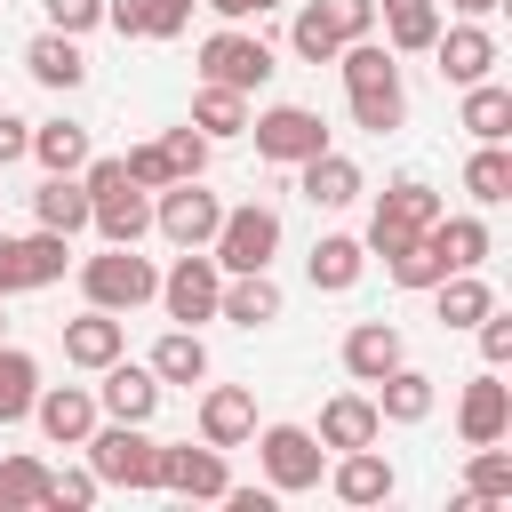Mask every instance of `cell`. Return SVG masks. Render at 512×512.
I'll list each match as a JSON object with an SVG mask.
<instances>
[{
  "label": "cell",
  "instance_id": "cell-46",
  "mask_svg": "<svg viewBox=\"0 0 512 512\" xmlns=\"http://www.w3.org/2000/svg\"><path fill=\"white\" fill-rule=\"evenodd\" d=\"M472 328H480V360H488V368H504V360H512V320H504V312L488 304V312H480Z\"/></svg>",
  "mask_w": 512,
  "mask_h": 512
},
{
  "label": "cell",
  "instance_id": "cell-17",
  "mask_svg": "<svg viewBox=\"0 0 512 512\" xmlns=\"http://www.w3.org/2000/svg\"><path fill=\"white\" fill-rule=\"evenodd\" d=\"M200 440H208V448L256 440V392H248V384H208V392H200Z\"/></svg>",
  "mask_w": 512,
  "mask_h": 512
},
{
  "label": "cell",
  "instance_id": "cell-51",
  "mask_svg": "<svg viewBox=\"0 0 512 512\" xmlns=\"http://www.w3.org/2000/svg\"><path fill=\"white\" fill-rule=\"evenodd\" d=\"M232 512H272V488H224Z\"/></svg>",
  "mask_w": 512,
  "mask_h": 512
},
{
  "label": "cell",
  "instance_id": "cell-50",
  "mask_svg": "<svg viewBox=\"0 0 512 512\" xmlns=\"http://www.w3.org/2000/svg\"><path fill=\"white\" fill-rule=\"evenodd\" d=\"M208 8H216V16H224V24H248V16H272V8H280V0H208Z\"/></svg>",
  "mask_w": 512,
  "mask_h": 512
},
{
  "label": "cell",
  "instance_id": "cell-52",
  "mask_svg": "<svg viewBox=\"0 0 512 512\" xmlns=\"http://www.w3.org/2000/svg\"><path fill=\"white\" fill-rule=\"evenodd\" d=\"M448 8H456V16H496L504 0H448Z\"/></svg>",
  "mask_w": 512,
  "mask_h": 512
},
{
  "label": "cell",
  "instance_id": "cell-8",
  "mask_svg": "<svg viewBox=\"0 0 512 512\" xmlns=\"http://www.w3.org/2000/svg\"><path fill=\"white\" fill-rule=\"evenodd\" d=\"M216 224H224V200H216L200 176L160 184V200H152V232H160V240H176V248H208Z\"/></svg>",
  "mask_w": 512,
  "mask_h": 512
},
{
  "label": "cell",
  "instance_id": "cell-44",
  "mask_svg": "<svg viewBox=\"0 0 512 512\" xmlns=\"http://www.w3.org/2000/svg\"><path fill=\"white\" fill-rule=\"evenodd\" d=\"M320 8H328L336 40H368L376 32V0H320Z\"/></svg>",
  "mask_w": 512,
  "mask_h": 512
},
{
  "label": "cell",
  "instance_id": "cell-47",
  "mask_svg": "<svg viewBox=\"0 0 512 512\" xmlns=\"http://www.w3.org/2000/svg\"><path fill=\"white\" fill-rule=\"evenodd\" d=\"M48 24L56 32H88V24H104V0H48Z\"/></svg>",
  "mask_w": 512,
  "mask_h": 512
},
{
  "label": "cell",
  "instance_id": "cell-16",
  "mask_svg": "<svg viewBox=\"0 0 512 512\" xmlns=\"http://www.w3.org/2000/svg\"><path fill=\"white\" fill-rule=\"evenodd\" d=\"M96 376H104V384H96V408H104V416H120V424H152V408H160V376H152V368H136V360H104Z\"/></svg>",
  "mask_w": 512,
  "mask_h": 512
},
{
  "label": "cell",
  "instance_id": "cell-2",
  "mask_svg": "<svg viewBox=\"0 0 512 512\" xmlns=\"http://www.w3.org/2000/svg\"><path fill=\"white\" fill-rule=\"evenodd\" d=\"M80 448H88V472H96L104 488H136V496H144V488L160 480V440H152L144 424H120V416H112V424H96Z\"/></svg>",
  "mask_w": 512,
  "mask_h": 512
},
{
  "label": "cell",
  "instance_id": "cell-18",
  "mask_svg": "<svg viewBox=\"0 0 512 512\" xmlns=\"http://www.w3.org/2000/svg\"><path fill=\"white\" fill-rule=\"evenodd\" d=\"M432 56H440V80L472 88V80H488V72H496V32H488V24L472 16V24L440 32V40H432Z\"/></svg>",
  "mask_w": 512,
  "mask_h": 512
},
{
  "label": "cell",
  "instance_id": "cell-20",
  "mask_svg": "<svg viewBox=\"0 0 512 512\" xmlns=\"http://www.w3.org/2000/svg\"><path fill=\"white\" fill-rule=\"evenodd\" d=\"M216 320H232V328H272V320H280V280H272V272H224Z\"/></svg>",
  "mask_w": 512,
  "mask_h": 512
},
{
  "label": "cell",
  "instance_id": "cell-1",
  "mask_svg": "<svg viewBox=\"0 0 512 512\" xmlns=\"http://www.w3.org/2000/svg\"><path fill=\"white\" fill-rule=\"evenodd\" d=\"M336 72H344V96H352V128L392 136V128L408 120L400 64H392V48H384L376 32H368V40H344V48H336Z\"/></svg>",
  "mask_w": 512,
  "mask_h": 512
},
{
  "label": "cell",
  "instance_id": "cell-6",
  "mask_svg": "<svg viewBox=\"0 0 512 512\" xmlns=\"http://www.w3.org/2000/svg\"><path fill=\"white\" fill-rule=\"evenodd\" d=\"M256 456H264V488H272V496H304V488H320V472H328V448H320V432H304V424H264Z\"/></svg>",
  "mask_w": 512,
  "mask_h": 512
},
{
  "label": "cell",
  "instance_id": "cell-45",
  "mask_svg": "<svg viewBox=\"0 0 512 512\" xmlns=\"http://www.w3.org/2000/svg\"><path fill=\"white\" fill-rule=\"evenodd\" d=\"M192 8L200 0H144V40H176L192 24Z\"/></svg>",
  "mask_w": 512,
  "mask_h": 512
},
{
  "label": "cell",
  "instance_id": "cell-22",
  "mask_svg": "<svg viewBox=\"0 0 512 512\" xmlns=\"http://www.w3.org/2000/svg\"><path fill=\"white\" fill-rule=\"evenodd\" d=\"M400 360H408V344H400L392 320H360V328H344V376H352V384H376V376L400 368Z\"/></svg>",
  "mask_w": 512,
  "mask_h": 512
},
{
  "label": "cell",
  "instance_id": "cell-26",
  "mask_svg": "<svg viewBox=\"0 0 512 512\" xmlns=\"http://www.w3.org/2000/svg\"><path fill=\"white\" fill-rule=\"evenodd\" d=\"M312 288H328V296H344L360 272H368V240H352V232H328V240H312Z\"/></svg>",
  "mask_w": 512,
  "mask_h": 512
},
{
  "label": "cell",
  "instance_id": "cell-38",
  "mask_svg": "<svg viewBox=\"0 0 512 512\" xmlns=\"http://www.w3.org/2000/svg\"><path fill=\"white\" fill-rule=\"evenodd\" d=\"M288 48H296L304 64H336V48H344V40H336V24H328V8H320V0H304V8H296Z\"/></svg>",
  "mask_w": 512,
  "mask_h": 512
},
{
  "label": "cell",
  "instance_id": "cell-40",
  "mask_svg": "<svg viewBox=\"0 0 512 512\" xmlns=\"http://www.w3.org/2000/svg\"><path fill=\"white\" fill-rule=\"evenodd\" d=\"M16 504H48V464L40 456H8L0 464V512H16Z\"/></svg>",
  "mask_w": 512,
  "mask_h": 512
},
{
  "label": "cell",
  "instance_id": "cell-19",
  "mask_svg": "<svg viewBox=\"0 0 512 512\" xmlns=\"http://www.w3.org/2000/svg\"><path fill=\"white\" fill-rule=\"evenodd\" d=\"M296 192H304L312 208H352V200H360V168H352L336 144H320L312 160H296Z\"/></svg>",
  "mask_w": 512,
  "mask_h": 512
},
{
  "label": "cell",
  "instance_id": "cell-11",
  "mask_svg": "<svg viewBox=\"0 0 512 512\" xmlns=\"http://www.w3.org/2000/svg\"><path fill=\"white\" fill-rule=\"evenodd\" d=\"M248 136H256V160L296 168V160H312V152L328 144V120H320L312 104H272V112H256V120H248Z\"/></svg>",
  "mask_w": 512,
  "mask_h": 512
},
{
  "label": "cell",
  "instance_id": "cell-37",
  "mask_svg": "<svg viewBox=\"0 0 512 512\" xmlns=\"http://www.w3.org/2000/svg\"><path fill=\"white\" fill-rule=\"evenodd\" d=\"M464 192H472L480 208L512 200V152H504V144H480V152L464 160Z\"/></svg>",
  "mask_w": 512,
  "mask_h": 512
},
{
  "label": "cell",
  "instance_id": "cell-34",
  "mask_svg": "<svg viewBox=\"0 0 512 512\" xmlns=\"http://www.w3.org/2000/svg\"><path fill=\"white\" fill-rule=\"evenodd\" d=\"M432 240H440V256H448V272H480L488 264V224L480 216H432Z\"/></svg>",
  "mask_w": 512,
  "mask_h": 512
},
{
  "label": "cell",
  "instance_id": "cell-14",
  "mask_svg": "<svg viewBox=\"0 0 512 512\" xmlns=\"http://www.w3.org/2000/svg\"><path fill=\"white\" fill-rule=\"evenodd\" d=\"M32 424L56 440V448H80L96 432V392L88 384H40L32 392Z\"/></svg>",
  "mask_w": 512,
  "mask_h": 512
},
{
  "label": "cell",
  "instance_id": "cell-9",
  "mask_svg": "<svg viewBox=\"0 0 512 512\" xmlns=\"http://www.w3.org/2000/svg\"><path fill=\"white\" fill-rule=\"evenodd\" d=\"M152 296L168 304V320H176V328H200V320H216L224 272H216V256H208V248H184V256L160 272V288H152Z\"/></svg>",
  "mask_w": 512,
  "mask_h": 512
},
{
  "label": "cell",
  "instance_id": "cell-30",
  "mask_svg": "<svg viewBox=\"0 0 512 512\" xmlns=\"http://www.w3.org/2000/svg\"><path fill=\"white\" fill-rule=\"evenodd\" d=\"M32 160H40L48 176H80V168H88V128H80V120H40V128H32Z\"/></svg>",
  "mask_w": 512,
  "mask_h": 512
},
{
  "label": "cell",
  "instance_id": "cell-49",
  "mask_svg": "<svg viewBox=\"0 0 512 512\" xmlns=\"http://www.w3.org/2000/svg\"><path fill=\"white\" fill-rule=\"evenodd\" d=\"M24 152H32V120L0 112V168H8V160H24Z\"/></svg>",
  "mask_w": 512,
  "mask_h": 512
},
{
  "label": "cell",
  "instance_id": "cell-29",
  "mask_svg": "<svg viewBox=\"0 0 512 512\" xmlns=\"http://www.w3.org/2000/svg\"><path fill=\"white\" fill-rule=\"evenodd\" d=\"M440 40V0H384V48L392 56H416Z\"/></svg>",
  "mask_w": 512,
  "mask_h": 512
},
{
  "label": "cell",
  "instance_id": "cell-27",
  "mask_svg": "<svg viewBox=\"0 0 512 512\" xmlns=\"http://www.w3.org/2000/svg\"><path fill=\"white\" fill-rule=\"evenodd\" d=\"M32 216H40V232H88V184L80 176H48L40 192H32Z\"/></svg>",
  "mask_w": 512,
  "mask_h": 512
},
{
  "label": "cell",
  "instance_id": "cell-4",
  "mask_svg": "<svg viewBox=\"0 0 512 512\" xmlns=\"http://www.w3.org/2000/svg\"><path fill=\"white\" fill-rule=\"evenodd\" d=\"M208 256H216V272H272V256H280V208H264V200L224 208Z\"/></svg>",
  "mask_w": 512,
  "mask_h": 512
},
{
  "label": "cell",
  "instance_id": "cell-31",
  "mask_svg": "<svg viewBox=\"0 0 512 512\" xmlns=\"http://www.w3.org/2000/svg\"><path fill=\"white\" fill-rule=\"evenodd\" d=\"M160 384H200L208 376V344H200V328H168L160 344H152V360H144Z\"/></svg>",
  "mask_w": 512,
  "mask_h": 512
},
{
  "label": "cell",
  "instance_id": "cell-23",
  "mask_svg": "<svg viewBox=\"0 0 512 512\" xmlns=\"http://www.w3.org/2000/svg\"><path fill=\"white\" fill-rule=\"evenodd\" d=\"M376 432H384V416H376V400L368 392H336L328 408H320V448H376Z\"/></svg>",
  "mask_w": 512,
  "mask_h": 512
},
{
  "label": "cell",
  "instance_id": "cell-48",
  "mask_svg": "<svg viewBox=\"0 0 512 512\" xmlns=\"http://www.w3.org/2000/svg\"><path fill=\"white\" fill-rule=\"evenodd\" d=\"M104 24L120 40H144V0H104Z\"/></svg>",
  "mask_w": 512,
  "mask_h": 512
},
{
  "label": "cell",
  "instance_id": "cell-3",
  "mask_svg": "<svg viewBox=\"0 0 512 512\" xmlns=\"http://www.w3.org/2000/svg\"><path fill=\"white\" fill-rule=\"evenodd\" d=\"M152 288H160L152 256L120 248V240H104V256L80 264V296H88L96 312H136V304H152Z\"/></svg>",
  "mask_w": 512,
  "mask_h": 512
},
{
  "label": "cell",
  "instance_id": "cell-32",
  "mask_svg": "<svg viewBox=\"0 0 512 512\" xmlns=\"http://www.w3.org/2000/svg\"><path fill=\"white\" fill-rule=\"evenodd\" d=\"M192 128L216 144V136H248V96L240 88H216V80H200V96H192Z\"/></svg>",
  "mask_w": 512,
  "mask_h": 512
},
{
  "label": "cell",
  "instance_id": "cell-42",
  "mask_svg": "<svg viewBox=\"0 0 512 512\" xmlns=\"http://www.w3.org/2000/svg\"><path fill=\"white\" fill-rule=\"evenodd\" d=\"M120 168H128V184H144V192L176 184V168H168V152H160V144H128V152H120Z\"/></svg>",
  "mask_w": 512,
  "mask_h": 512
},
{
  "label": "cell",
  "instance_id": "cell-43",
  "mask_svg": "<svg viewBox=\"0 0 512 512\" xmlns=\"http://www.w3.org/2000/svg\"><path fill=\"white\" fill-rule=\"evenodd\" d=\"M96 488H104L96 472H48V504H56V512H88Z\"/></svg>",
  "mask_w": 512,
  "mask_h": 512
},
{
  "label": "cell",
  "instance_id": "cell-28",
  "mask_svg": "<svg viewBox=\"0 0 512 512\" xmlns=\"http://www.w3.org/2000/svg\"><path fill=\"white\" fill-rule=\"evenodd\" d=\"M328 488H336L344 504H384V496H392V464H384L376 448H344V464L328 472Z\"/></svg>",
  "mask_w": 512,
  "mask_h": 512
},
{
  "label": "cell",
  "instance_id": "cell-12",
  "mask_svg": "<svg viewBox=\"0 0 512 512\" xmlns=\"http://www.w3.org/2000/svg\"><path fill=\"white\" fill-rule=\"evenodd\" d=\"M152 488H168V496H192V504H224V488H232V472H224V448H160V480Z\"/></svg>",
  "mask_w": 512,
  "mask_h": 512
},
{
  "label": "cell",
  "instance_id": "cell-21",
  "mask_svg": "<svg viewBox=\"0 0 512 512\" xmlns=\"http://www.w3.org/2000/svg\"><path fill=\"white\" fill-rule=\"evenodd\" d=\"M120 352H128L120 312H96V304H88L80 320H64V360H72V368H88V376H96V368H104V360H120Z\"/></svg>",
  "mask_w": 512,
  "mask_h": 512
},
{
  "label": "cell",
  "instance_id": "cell-10",
  "mask_svg": "<svg viewBox=\"0 0 512 512\" xmlns=\"http://www.w3.org/2000/svg\"><path fill=\"white\" fill-rule=\"evenodd\" d=\"M64 264H72L64 232H0V296L48 288V280H64Z\"/></svg>",
  "mask_w": 512,
  "mask_h": 512
},
{
  "label": "cell",
  "instance_id": "cell-36",
  "mask_svg": "<svg viewBox=\"0 0 512 512\" xmlns=\"http://www.w3.org/2000/svg\"><path fill=\"white\" fill-rule=\"evenodd\" d=\"M32 392H40V360L0 344V424H24L32 416Z\"/></svg>",
  "mask_w": 512,
  "mask_h": 512
},
{
  "label": "cell",
  "instance_id": "cell-41",
  "mask_svg": "<svg viewBox=\"0 0 512 512\" xmlns=\"http://www.w3.org/2000/svg\"><path fill=\"white\" fill-rule=\"evenodd\" d=\"M160 152H168V168H176V176H200V168H208V136H200L192 120H184V128H168V136H160Z\"/></svg>",
  "mask_w": 512,
  "mask_h": 512
},
{
  "label": "cell",
  "instance_id": "cell-24",
  "mask_svg": "<svg viewBox=\"0 0 512 512\" xmlns=\"http://www.w3.org/2000/svg\"><path fill=\"white\" fill-rule=\"evenodd\" d=\"M24 72H32L40 88H80V80H88V56H80V32H56V24H48V32H40L32 48H24Z\"/></svg>",
  "mask_w": 512,
  "mask_h": 512
},
{
  "label": "cell",
  "instance_id": "cell-25",
  "mask_svg": "<svg viewBox=\"0 0 512 512\" xmlns=\"http://www.w3.org/2000/svg\"><path fill=\"white\" fill-rule=\"evenodd\" d=\"M432 400H440V392H432V376H424V368H408V360L376 376V416H384V424H424V416H432Z\"/></svg>",
  "mask_w": 512,
  "mask_h": 512
},
{
  "label": "cell",
  "instance_id": "cell-33",
  "mask_svg": "<svg viewBox=\"0 0 512 512\" xmlns=\"http://www.w3.org/2000/svg\"><path fill=\"white\" fill-rule=\"evenodd\" d=\"M464 136H480V144H504V136H512V88H496V80H472V88H464Z\"/></svg>",
  "mask_w": 512,
  "mask_h": 512
},
{
  "label": "cell",
  "instance_id": "cell-13",
  "mask_svg": "<svg viewBox=\"0 0 512 512\" xmlns=\"http://www.w3.org/2000/svg\"><path fill=\"white\" fill-rule=\"evenodd\" d=\"M88 224H96L104 240L136 248V240L152 232V192H144V184H128V176H112L104 192H88Z\"/></svg>",
  "mask_w": 512,
  "mask_h": 512
},
{
  "label": "cell",
  "instance_id": "cell-53",
  "mask_svg": "<svg viewBox=\"0 0 512 512\" xmlns=\"http://www.w3.org/2000/svg\"><path fill=\"white\" fill-rule=\"evenodd\" d=\"M0 328H8V312H0Z\"/></svg>",
  "mask_w": 512,
  "mask_h": 512
},
{
  "label": "cell",
  "instance_id": "cell-7",
  "mask_svg": "<svg viewBox=\"0 0 512 512\" xmlns=\"http://www.w3.org/2000/svg\"><path fill=\"white\" fill-rule=\"evenodd\" d=\"M272 72H280V64H272V48H264L248 24H224V32H208V40H200V80H216V88L256 96Z\"/></svg>",
  "mask_w": 512,
  "mask_h": 512
},
{
  "label": "cell",
  "instance_id": "cell-35",
  "mask_svg": "<svg viewBox=\"0 0 512 512\" xmlns=\"http://www.w3.org/2000/svg\"><path fill=\"white\" fill-rule=\"evenodd\" d=\"M432 296H440V328H472V320L496 304V288H488L480 272H448V280H432Z\"/></svg>",
  "mask_w": 512,
  "mask_h": 512
},
{
  "label": "cell",
  "instance_id": "cell-5",
  "mask_svg": "<svg viewBox=\"0 0 512 512\" xmlns=\"http://www.w3.org/2000/svg\"><path fill=\"white\" fill-rule=\"evenodd\" d=\"M432 216H440V192H432V184H416V176H400V184L376 200V216H368V248L392 264L400 248H416V240L432 232Z\"/></svg>",
  "mask_w": 512,
  "mask_h": 512
},
{
  "label": "cell",
  "instance_id": "cell-39",
  "mask_svg": "<svg viewBox=\"0 0 512 512\" xmlns=\"http://www.w3.org/2000/svg\"><path fill=\"white\" fill-rule=\"evenodd\" d=\"M464 488H472L480 504H504V496H512V456H504L496 440H480V448H472V472H464Z\"/></svg>",
  "mask_w": 512,
  "mask_h": 512
},
{
  "label": "cell",
  "instance_id": "cell-15",
  "mask_svg": "<svg viewBox=\"0 0 512 512\" xmlns=\"http://www.w3.org/2000/svg\"><path fill=\"white\" fill-rule=\"evenodd\" d=\"M456 432H464V448L512 432V384H504L496 368H480V376L464 384V400H456Z\"/></svg>",
  "mask_w": 512,
  "mask_h": 512
}]
</instances>
